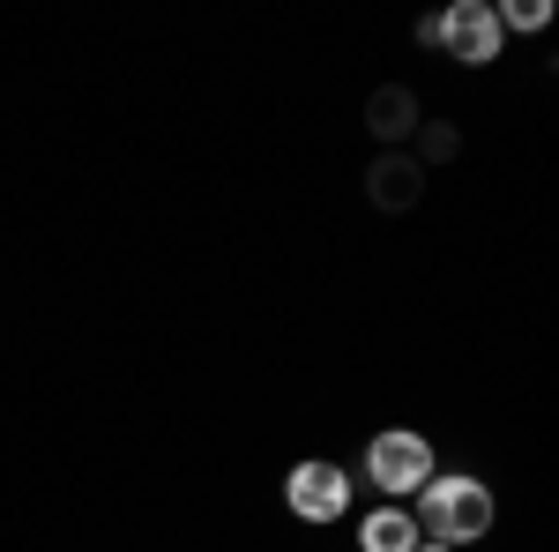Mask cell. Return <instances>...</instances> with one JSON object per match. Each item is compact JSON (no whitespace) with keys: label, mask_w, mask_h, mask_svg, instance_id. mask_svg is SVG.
I'll return each instance as SVG.
<instances>
[{"label":"cell","mask_w":559,"mask_h":552,"mask_svg":"<svg viewBox=\"0 0 559 552\" xmlns=\"http://www.w3.org/2000/svg\"><path fill=\"white\" fill-rule=\"evenodd\" d=\"M411 522H418V538L463 552V545H477V538H492L500 501H492V485L471 478V470H432L426 485L411 493Z\"/></svg>","instance_id":"6da1fadb"},{"label":"cell","mask_w":559,"mask_h":552,"mask_svg":"<svg viewBox=\"0 0 559 552\" xmlns=\"http://www.w3.org/2000/svg\"><path fill=\"white\" fill-rule=\"evenodd\" d=\"M432 470H440V456H432L426 433H411V425H388V433L366 441V485H373L381 501H411Z\"/></svg>","instance_id":"7a4b0ae2"},{"label":"cell","mask_w":559,"mask_h":552,"mask_svg":"<svg viewBox=\"0 0 559 552\" xmlns=\"http://www.w3.org/2000/svg\"><path fill=\"white\" fill-rule=\"evenodd\" d=\"M432 52H448L455 68H492V60L508 52L492 0H455V8H440V15H432Z\"/></svg>","instance_id":"3957f363"},{"label":"cell","mask_w":559,"mask_h":552,"mask_svg":"<svg viewBox=\"0 0 559 552\" xmlns=\"http://www.w3.org/2000/svg\"><path fill=\"white\" fill-rule=\"evenodd\" d=\"M284 508L313 522V530H329V522H344L350 515V470L329 463V456H306V463L284 470Z\"/></svg>","instance_id":"277c9868"},{"label":"cell","mask_w":559,"mask_h":552,"mask_svg":"<svg viewBox=\"0 0 559 552\" xmlns=\"http://www.w3.org/2000/svg\"><path fill=\"white\" fill-rule=\"evenodd\" d=\"M426 179L432 172L411 157V150H381L373 165H366V202L381 216H411L418 202H426Z\"/></svg>","instance_id":"5b68a950"},{"label":"cell","mask_w":559,"mask_h":552,"mask_svg":"<svg viewBox=\"0 0 559 552\" xmlns=\"http://www.w3.org/2000/svg\"><path fill=\"white\" fill-rule=\"evenodd\" d=\"M418 90L411 83H381L373 97H366V128H373V142L381 150H411V134H418Z\"/></svg>","instance_id":"8992f818"},{"label":"cell","mask_w":559,"mask_h":552,"mask_svg":"<svg viewBox=\"0 0 559 552\" xmlns=\"http://www.w3.org/2000/svg\"><path fill=\"white\" fill-rule=\"evenodd\" d=\"M358 552H418V522L403 501H381V508L358 522Z\"/></svg>","instance_id":"52a82bcc"},{"label":"cell","mask_w":559,"mask_h":552,"mask_svg":"<svg viewBox=\"0 0 559 552\" xmlns=\"http://www.w3.org/2000/svg\"><path fill=\"white\" fill-rule=\"evenodd\" d=\"M411 142H418V150H411V157H418V165H448V157H455V150H463V128H448V120H418V134H411Z\"/></svg>","instance_id":"ba28073f"},{"label":"cell","mask_w":559,"mask_h":552,"mask_svg":"<svg viewBox=\"0 0 559 552\" xmlns=\"http://www.w3.org/2000/svg\"><path fill=\"white\" fill-rule=\"evenodd\" d=\"M500 15V38H537V31H552V8L545 0H508V8H492Z\"/></svg>","instance_id":"9c48e42d"},{"label":"cell","mask_w":559,"mask_h":552,"mask_svg":"<svg viewBox=\"0 0 559 552\" xmlns=\"http://www.w3.org/2000/svg\"><path fill=\"white\" fill-rule=\"evenodd\" d=\"M418 552H448V545H432V538H418Z\"/></svg>","instance_id":"30bf717a"}]
</instances>
